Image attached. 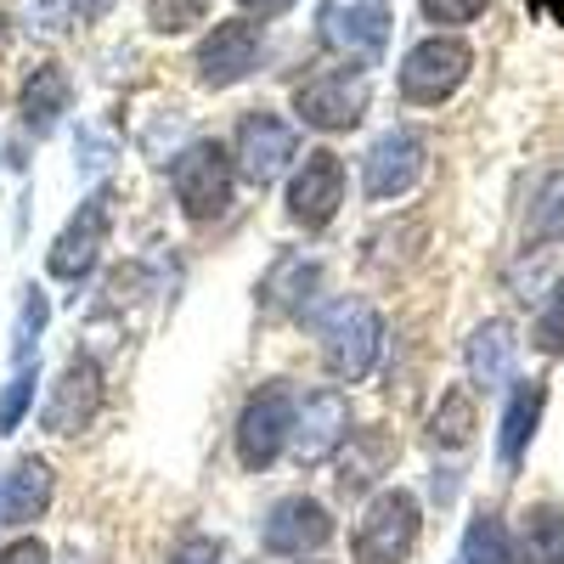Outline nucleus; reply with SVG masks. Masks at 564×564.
<instances>
[{
  "label": "nucleus",
  "mask_w": 564,
  "mask_h": 564,
  "mask_svg": "<svg viewBox=\"0 0 564 564\" xmlns=\"http://www.w3.org/2000/svg\"><path fill=\"white\" fill-rule=\"evenodd\" d=\"M23 18L40 34H63L74 23V0H23Z\"/></svg>",
  "instance_id": "7c9ffc66"
},
{
  "label": "nucleus",
  "mask_w": 564,
  "mask_h": 564,
  "mask_svg": "<svg viewBox=\"0 0 564 564\" xmlns=\"http://www.w3.org/2000/svg\"><path fill=\"white\" fill-rule=\"evenodd\" d=\"M34 384H40V372H34V367H18V372H12V384L0 390V435H12L18 423L29 417V406H34Z\"/></svg>",
  "instance_id": "bb28decb"
},
{
  "label": "nucleus",
  "mask_w": 564,
  "mask_h": 564,
  "mask_svg": "<svg viewBox=\"0 0 564 564\" xmlns=\"http://www.w3.org/2000/svg\"><path fill=\"white\" fill-rule=\"evenodd\" d=\"M52 491H57V475L45 457H18L12 475H7V491H0V525L7 531H23L34 525L45 508H52Z\"/></svg>",
  "instance_id": "f3484780"
},
{
  "label": "nucleus",
  "mask_w": 564,
  "mask_h": 564,
  "mask_svg": "<svg viewBox=\"0 0 564 564\" xmlns=\"http://www.w3.org/2000/svg\"><path fill=\"white\" fill-rule=\"evenodd\" d=\"M68 102H74V85H68L63 63H34V74L23 79V97H18L23 124H29L34 135H52V130L63 124Z\"/></svg>",
  "instance_id": "6ab92c4d"
},
{
  "label": "nucleus",
  "mask_w": 564,
  "mask_h": 564,
  "mask_svg": "<svg viewBox=\"0 0 564 564\" xmlns=\"http://www.w3.org/2000/svg\"><path fill=\"white\" fill-rule=\"evenodd\" d=\"M294 159H300V135H294L289 119L271 113V108L243 113L238 135H231V164H238V175L249 186H271Z\"/></svg>",
  "instance_id": "6e6552de"
},
{
  "label": "nucleus",
  "mask_w": 564,
  "mask_h": 564,
  "mask_svg": "<svg viewBox=\"0 0 564 564\" xmlns=\"http://www.w3.org/2000/svg\"><path fill=\"white\" fill-rule=\"evenodd\" d=\"M170 186H175V204L186 220H220L231 209V193H238V164L220 141H186L170 164Z\"/></svg>",
  "instance_id": "f03ea898"
},
{
  "label": "nucleus",
  "mask_w": 564,
  "mask_h": 564,
  "mask_svg": "<svg viewBox=\"0 0 564 564\" xmlns=\"http://www.w3.org/2000/svg\"><path fill=\"white\" fill-rule=\"evenodd\" d=\"M430 441L441 452H463L468 441H475V395H468V390H446L435 417H430Z\"/></svg>",
  "instance_id": "b1692460"
},
{
  "label": "nucleus",
  "mask_w": 564,
  "mask_h": 564,
  "mask_svg": "<svg viewBox=\"0 0 564 564\" xmlns=\"http://www.w3.org/2000/svg\"><path fill=\"white\" fill-rule=\"evenodd\" d=\"M0 52H7V12H0Z\"/></svg>",
  "instance_id": "e433bc0d"
},
{
  "label": "nucleus",
  "mask_w": 564,
  "mask_h": 564,
  "mask_svg": "<svg viewBox=\"0 0 564 564\" xmlns=\"http://www.w3.org/2000/svg\"><path fill=\"white\" fill-rule=\"evenodd\" d=\"M468 68H475V52L457 34H430L401 57V97L412 108H441L446 97H457Z\"/></svg>",
  "instance_id": "423d86ee"
},
{
  "label": "nucleus",
  "mask_w": 564,
  "mask_h": 564,
  "mask_svg": "<svg viewBox=\"0 0 564 564\" xmlns=\"http://www.w3.org/2000/svg\"><path fill=\"white\" fill-rule=\"evenodd\" d=\"M395 457H401V441L384 430V423L350 430V441L339 446V497H367L395 468Z\"/></svg>",
  "instance_id": "dca6fc26"
},
{
  "label": "nucleus",
  "mask_w": 564,
  "mask_h": 564,
  "mask_svg": "<svg viewBox=\"0 0 564 564\" xmlns=\"http://www.w3.org/2000/svg\"><path fill=\"white\" fill-rule=\"evenodd\" d=\"M542 406H547V384H536V379L508 395L502 430H497V463H502V475H513V468L525 463V452L536 441V423H542Z\"/></svg>",
  "instance_id": "a211bd4d"
},
{
  "label": "nucleus",
  "mask_w": 564,
  "mask_h": 564,
  "mask_svg": "<svg viewBox=\"0 0 564 564\" xmlns=\"http://www.w3.org/2000/svg\"><path fill=\"white\" fill-rule=\"evenodd\" d=\"M345 441H350V401H345L339 390L305 395L300 412H294V441H289L294 463H300V468H316V463H327V457H339Z\"/></svg>",
  "instance_id": "2eb2a0df"
},
{
  "label": "nucleus",
  "mask_w": 564,
  "mask_h": 564,
  "mask_svg": "<svg viewBox=\"0 0 564 564\" xmlns=\"http://www.w3.org/2000/svg\"><path fill=\"white\" fill-rule=\"evenodd\" d=\"M513 564H564V508H531L520 525V547Z\"/></svg>",
  "instance_id": "4be33fe9"
},
{
  "label": "nucleus",
  "mask_w": 564,
  "mask_h": 564,
  "mask_svg": "<svg viewBox=\"0 0 564 564\" xmlns=\"http://www.w3.org/2000/svg\"><path fill=\"white\" fill-rule=\"evenodd\" d=\"M468 379L480 390H502L513 379V327L502 316L480 322L475 339H468Z\"/></svg>",
  "instance_id": "aec40b11"
},
{
  "label": "nucleus",
  "mask_w": 564,
  "mask_h": 564,
  "mask_svg": "<svg viewBox=\"0 0 564 564\" xmlns=\"http://www.w3.org/2000/svg\"><path fill=\"white\" fill-rule=\"evenodd\" d=\"M260 52H265V40H260V23H249V18H226V23H215L209 34H204V45H198V79L209 85V90H231V85H243L254 68H260Z\"/></svg>",
  "instance_id": "f8f14e48"
},
{
  "label": "nucleus",
  "mask_w": 564,
  "mask_h": 564,
  "mask_svg": "<svg viewBox=\"0 0 564 564\" xmlns=\"http://www.w3.org/2000/svg\"><path fill=\"white\" fill-rule=\"evenodd\" d=\"M97 412H102V367H97V356L74 350L57 372L52 395H45V406H40V430L45 435H79Z\"/></svg>",
  "instance_id": "9d476101"
},
{
  "label": "nucleus",
  "mask_w": 564,
  "mask_h": 564,
  "mask_svg": "<svg viewBox=\"0 0 564 564\" xmlns=\"http://www.w3.org/2000/svg\"><path fill=\"white\" fill-rule=\"evenodd\" d=\"M209 18V0H148V23L159 34H186Z\"/></svg>",
  "instance_id": "a878e982"
},
{
  "label": "nucleus",
  "mask_w": 564,
  "mask_h": 564,
  "mask_svg": "<svg viewBox=\"0 0 564 564\" xmlns=\"http://www.w3.org/2000/svg\"><path fill=\"white\" fill-rule=\"evenodd\" d=\"M294 412H300V401H294L289 384H260L243 401V412H238V463L249 468V475H265V468L289 452Z\"/></svg>",
  "instance_id": "39448f33"
},
{
  "label": "nucleus",
  "mask_w": 564,
  "mask_h": 564,
  "mask_svg": "<svg viewBox=\"0 0 564 564\" xmlns=\"http://www.w3.org/2000/svg\"><path fill=\"white\" fill-rule=\"evenodd\" d=\"M525 7H531L536 18H553V23H564V0H525Z\"/></svg>",
  "instance_id": "c9c22d12"
},
{
  "label": "nucleus",
  "mask_w": 564,
  "mask_h": 564,
  "mask_svg": "<svg viewBox=\"0 0 564 564\" xmlns=\"http://www.w3.org/2000/svg\"><path fill=\"white\" fill-rule=\"evenodd\" d=\"M238 7H243L249 18H282V12L294 7V0H238Z\"/></svg>",
  "instance_id": "72a5a7b5"
},
{
  "label": "nucleus",
  "mask_w": 564,
  "mask_h": 564,
  "mask_svg": "<svg viewBox=\"0 0 564 564\" xmlns=\"http://www.w3.org/2000/svg\"><path fill=\"white\" fill-rule=\"evenodd\" d=\"M316 276H322L316 260H305V254H282V260L271 265V276H265V289H260V305H265V311H294V316H305V311H311Z\"/></svg>",
  "instance_id": "412c9836"
},
{
  "label": "nucleus",
  "mask_w": 564,
  "mask_h": 564,
  "mask_svg": "<svg viewBox=\"0 0 564 564\" xmlns=\"http://www.w3.org/2000/svg\"><path fill=\"white\" fill-rule=\"evenodd\" d=\"M108 226H113V186H97V193L74 209V220L57 231L52 254H45V271L57 282H85L108 249Z\"/></svg>",
  "instance_id": "0eeeda50"
},
{
  "label": "nucleus",
  "mask_w": 564,
  "mask_h": 564,
  "mask_svg": "<svg viewBox=\"0 0 564 564\" xmlns=\"http://www.w3.org/2000/svg\"><path fill=\"white\" fill-rule=\"evenodd\" d=\"M40 327H45V294H29L23 300V316H18V334H12V361L18 367H34L40 361Z\"/></svg>",
  "instance_id": "cd10ccee"
},
{
  "label": "nucleus",
  "mask_w": 564,
  "mask_h": 564,
  "mask_svg": "<svg viewBox=\"0 0 564 564\" xmlns=\"http://www.w3.org/2000/svg\"><path fill=\"white\" fill-rule=\"evenodd\" d=\"M531 345L542 356H564V282H553L547 305L536 311V327H531Z\"/></svg>",
  "instance_id": "c85d7f7f"
},
{
  "label": "nucleus",
  "mask_w": 564,
  "mask_h": 564,
  "mask_svg": "<svg viewBox=\"0 0 564 564\" xmlns=\"http://www.w3.org/2000/svg\"><path fill=\"white\" fill-rule=\"evenodd\" d=\"M339 204H345V159L334 148L305 153L289 181V220L305 231H322V226H334Z\"/></svg>",
  "instance_id": "9b49d317"
},
{
  "label": "nucleus",
  "mask_w": 564,
  "mask_h": 564,
  "mask_svg": "<svg viewBox=\"0 0 564 564\" xmlns=\"http://www.w3.org/2000/svg\"><path fill=\"white\" fill-rule=\"evenodd\" d=\"M327 542H334V513H327V502H316L305 491L271 502L265 525H260V547L271 558H305V553H316Z\"/></svg>",
  "instance_id": "ddd939ff"
},
{
  "label": "nucleus",
  "mask_w": 564,
  "mask_h": 564,
  "mask_svg": "<svg viewBox=\"0 0 564 564\" xmlns=\"http://www.w3.org/2000/svg\"><path fill=\"white\" fill-rule=\"evenodd\" d=\"M74 12H79L85 23H97V18H108V12H113V0H74Z\"/></svg>",
  "instance_id": "f704fd0d"
},
{
  "label": "nucleus",
  "mask_w": 564,
  "mask_h": 564,
  "mask_svg": "<svg viewBox=\"0 0 564 564\" xmlns=\"http://www.w3.org/2000/svg\"><path fill=\"white\" fill-rule=\"evenodd\" d=\"M316 339H322V361L339 384H361L372 361L384 350V322L367 300H334L316 316Z\"/></svg>",
  "instance_id": "f257e3e1"
},
{
  "label": "nucleus",
  "mask_w": 564,
  "mask_h": 564,
  "mask_svg": "<svg viewBox=\"0 0 564 564\" xmlns=\"http://www.w3.org/2000/svg\"><path fill=\"white\" fill-rule=\"evenodd\" d=\"M322 40L334 45V52L356 68H372L384 52V40H390V7L384 0H327V12H322Z\"/></svg>",
  "instance_id": "4468645a"
},
{
  "label": "nucleus",
  "mask_w": 564,
  "mask_h": 564,
  "mask_svg": "<svg viewBox=\"0 0 564 564\" xmlns=\"http://www.w3.org/2000/svg\"><path fill=\"white\" fill-rule=\"evenodd\" d=\"M423 531V508L406 486H384L361 508V520L350 531V558L356 564H406Z\"/></svg>",
  "instance_id": "7ed1b4c3"
},
{
  "label": "nucleus",
  "mask_w": 564,
  "mask_h": 564,
  "mask_svg": "<svg viewBox=\"0 0 564 564\" xmlns=\"http://www.w3.org/2000/svg\"><path fill=\"white\" fill-rule=\"evenodd\" d=\"M457 564H513V542H508V531H502L497 513H486V508H480L475 520H468Z\"/></svg>",
  "instance_id": "393cba45"
},
{
  "label": "nucleus",
  "mask_w": 564,
  "mask_h": 564,
  "mask_svg": "<svg viewBox=\"0 0 564 564\" xmlns=\"http://www.w3.org/2000/svg\"><path fill=\"white\" fill-rule=\"evenodd\" d=\"M367 97H372V85H367V68L356 63H339V68H316L311 79L294 85V113L311 124V130H356L361 113H367Z\"/></svg>",
  "instance_id": "20e7f679"
},
{
  "label": "nucleus",
  "mask_w": 564,
  "mask_h": 564,
  "mask_svg": "<svg viewBox=\"0 0 564 564\" xmlns=\"http://www.w3.org/2000/svg\"><path fill=\"white\" fill-rule=\"evenodd\" d=\"M226 558V542L220 536H181L170 564H220Z\"/></svg>",
  "instance_id": "2f4dec72"
},
{
  "label": "nucleus",
  "mask_w": 564,
  "mask_h": 564,
  "mask_svg": "<svg viewBox=\"0 0 564 564\" xmlns=\"http://www.w3.org/2000/svg\"><path fill=\"white\" fill-rule=\"evenodd\" d=\"M486 7L491 0H417L423 23H435V29H463V23H475Z\"/></svg>",
  "instance_id": "c756f323"
},
{
  "label": "nucleus",
  "mask_w": 564,
  "mask_h": 564,
  "mask_svg": "<svg viewBox=\"0 0 564 564\" xmlns=\"http://www.w3.org/2000/svg\"><path fill=\"white\" fill-rule=\"evenodd\" d=\"M0 564H52V547L40 536H18V542L0 547Z\"/></svg>",
  "instance_id": "473e14b6"
},
{
  "label": "nucleus",
  "mask_w": 564,
  "mask_h": 564,
  "mask_svg": "<svg viewBox=\"0 0 564 564\" xmlns=\"http://www.w3.org/2000/svg\"><path fill=\"white\" fill-rule=\"evenodd\" d=\"M423 164H430V141L417 130H384L361 159V193L367 204H390L406 198L412 186L423 181Z\"/></svg>",
  "instance_id": "1a4fd4ad"
},
{
  "label": "nucleus",
  "mask_w": 564,
  "mask_h": 564,
  "mask_svg": "<svg viewBox=\"0 0 564 564\" xmlns=\"http://www.w3.org/2000/svg\"><path fill=\"white\" fill-rule=\"evenodd\" d=\"M564 238V170H547L525 209V243H558Z\"/></svg>",
  "instance_id": "5701e85b"
}]
</instances>
